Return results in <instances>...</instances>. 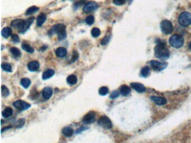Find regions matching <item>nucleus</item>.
<instances>
[{
	"mask_svg": "<svg viewBox=\"0 0 191 143\" xmlns=\"http://www.w3.org/2000/svg\"><path fill=\"white\" fill-rule=\"evenodd\" d=\"M56 54L58 57L63 58L66 56V54H67V50L65 48L60 47L56 50Z\"/></svg>",
	"mask_w": 191,
	"mask_h": 143,
	"instance_id": "aec40b11",
	"label": "nucleus"
},
{
	"mask_svg": "<svg viewBox=\"0 0 191 143\" xmlns=\"http://www.w3.org/2000/svg\"><path fill=\"white\" fill-rule=\"evenodd\" d=\"M10 128H11V126H7V127H5V128H3V129H2V130H1V132H3L4 131L6 130L7 129H10Z\"/></svg>",
	"mask_w": 191,
	"mask_h": 143,
	"instance_id": "37998d69",
	"label": "nucleus"
},
{
	"mask_svg": "<svg viewBox=\"0 0 191 143\" xmlns=\"http://www.w3.org/2000/svg\"><path fill=\"white\" fill-rule=\"evenodd\" d=\"M120 96V93L118 92V91H113L112 94L110 96V98L112 99H114V98H116L117 97H118Z\"/></svg>",
	"mask_w": 191,
	"mask_h": 143,
	"instance_id": "58836bf2",
	"label": "nucleus"
},
{
	"mask_svg": "<svg viewBox=\"0 0 191 143\" xmlns=\"http://www.w3.org/2000/svg\"><path fill=\"white\" fill-rule=\"evenodd\" d=\"M169 44L173 48H181L185 42L183 38L181 35L175 34L172 36L169 39Z\"/></svg>",
	"mask_w": 191,
	"mask_h": 143,
	"instance_id": "7ed1b4c3",
	"label": "nucleus"
},
{
	"mask_svg": "<svg viewBox=\"0 0 191 143\" xmlns=\"http://www.w3.org/2000/svg\"><path fill=\"white\" fill-rule=\"evenodd\" d=\"M108 92H109V89L107 87H105V86L102 87L101 88H100V89L99 90V93L100 95H106L107 94H108Z\"/></svg>",
	"mask_w": 191,
	"mask_h": 143,
	"instance_id": "2f4dec72",
	"label": "nucleus"
},
{
	"mask_svg": "<svg viewBox=\"0 0 191 143\" xmlns=\"http://www.w3.org/2000/svg\"><path fill=\"white\" fill-rule=\"evenodd\" d=\"M21 84L25 88H27L29 87L31 84V81L29 78H24L21 80Z\"/></svg>",
	"mask_w": 191,
	"mask_h": 143,
	"instance_id": "cd10ccee",
	"label": "nucleus"
},
{
	"mask_svg": "<svg viewBox=\"0 0 191 143\" xmlns=\"http://www.w3.org/2000/svg\"><path fill=\"white\" fill-rule=\"evenodd\" d=\"M24 22H25V20H22V19H16V20H15L12 21V22H11V25L12 26H13V27L18 28V29H20L23 26Z\"/></svg>",
	"mask_w": 191,
	"mask_h": 143,
	"instance_id": "a211bd4d",
	"label": "nucleus"
},
{
	"mask_svg": "<svg viewBox=\"0 0 191 143\" xmlns=\"http://www.w3.org/2000/svg\"><path fill=\"white\" fill-rule=\"evenodd\" d=\"M131 91V88L127 85L123 84L120 87V92L121 95L123 96H127L130 94Z\"/></svg>",
	"mask_w": 191,
	"mask_h": 143,
	"instance_id": "dca6fc26",
	"label": "nucleus"
},
{
	"mask_svg": "<svg viewBox=\"0 0 191 143\" xmlns=\"http://www.w3.org/2000/svg\"><path fill=\"white\" fill-rule=\"evenodd\" d=\"M154 53L156 58L162 60H167L170 56L169 50L166 44L163 42H159L154 48Z\"/></svg>",
	"mask_w": 191,
	"mask_h": 143,
	"instance_id": "f257e3e1",
	"label": "nucleus"
},
{
	"mask_svg": "<svg viewBox=\"0 0 191 143\" xmlns=\"http://www.w3.org/2000/svg\"><path fill=\"white\" fill-rule=\"evenodd\" d=\"M91 35L94 37H98L100 35V30L99 28H94L91 30Z\"/></svg>",
	"mask_w": 191,
	"mask_h": 143,
	"instance_id": "473e14b6",
	"label": "nucleus"
},
{
	"mask_svg": "<svg viewBox=\"0 0 191 143\" xmlns=\"http://www.w3.org/2000/svg\"><path fill=\"white\" fill-rule=\"evenodd\" d=\"M86 1V0H79L78 1H77V2H75V4H74V7H75V8H77L78 7L81 6L83 4H85Z\"/></svg>",
	"mask_w": 191,
	"mask_h": 143,
	"instance_id": "e433bc0d",
	"label": "nucleus"
},
{
	"mask_svg": "<svg viewBox=\"0 0 191 143\" xmlns=\"http://www.w3.org/2000/svg\"><path fill=\"white\" fill-rule=\"evenodd\" d=\"M98 124L106 129H111L113 126L111 120L107 116H102V117L98 120Z\"/></svg>",
	"mask_w": 191,
	"mask_h": 143,
	"instance_id": "0eeeda50",
	"label": "nucleus"
},
{
	"mask_svg": "<svg viewBox=\"0 0 191 143\" xmlns=\"http://www.w3.org/2000/svg\"><path fill=\"white\" fill-rule=\"evenodd\" d=\"M1 93H2V95L4 97H7L10 94L9 90L5 85H2L1 86Z\"/></svg>",
	"mask_w": 191,
	"mask_h": 143,
	"instance_id": "7c9ffc66",
	"label": "nucleus"
},
{
	"mask_svg": "<svg viewBox=\"0 0 191 143\" xmlns=\"http://www.w3.org/2000/svg\"><path fill=\"white\" fill-rule=\"evenodd\" d=\"M151 101L154 102L156 105H164L167 103V100L165 98L160 97H156V96H151L150 97Z\"/></svg>",
	"mask_w": 191,
	"mask_h": 143,
	"instance_id": "ddd939ff",
	"label": "nucleus"
},
{
	"mask_svg": "<svg viewBox=\"0 0 191 143\" xmlns=\"http://www.w3.org/2000/svg\"><path fill=\"white\" fill-rule=\"evenodd\" d=\"M127 0H113V2L114 4L118 5V6H120L123 5Z\"/></svg>",
	"mask_w": 191,
	"mask_h": 143,
	"instance_id": "4c0bfd02",
	"label": "nucleus"
},
{
	"mask_svg": "<svg viewBox=\"0 0 191 143\" xmlns=\"http://www.w3.org/2000/svg\"><path fill=\"white\" fill-rule=\"evenodd\" d=\"M131 86L133 89H135L138 93H143L146 91L145 87L143 84H140V83H136V82L131 83Z\"/></svg>",
	"mask_w": 191,
	"mask_h": 143,
	"instance_id": "f8f14e48",
	"label": "nucleus"
},
{
	"mask_svg": "<svg viewBox=\"0 0 191 143\" xmlns=\"http://www.w3.org/2000/svg\"><path fill=\"white\" fill-rule=\"evenodd\" d=\"M67 83L70 85H74L77 83L78 82V78L75 75H70L67 78Z\"/></svg>",
	"mask_w": 191,
	"mask_h": 143,
	"instance_id": "b1692460",
	"label": "nucleus"
},
{
	"mask_svg": "<svg viewBox=\"0 0 191 143\" xmlns=\"http://www.w3.org/2000/svg\"><path fill=\"white\" fill-rule=\"evenodd\" d=\"M96 119V113L94 111H90L83 118V122L85 124H90L94 122Z\"/></svg>",
	"mask_w": 191,
	"mask_h": 143,
	"instance_id": "1a4fd4ad",
	"label": "nucleus"
},
{
	"mask_svg": "<svg viewBox=\"0 0 191 143\" xmlns=\"http://www.w3.org/2000/svg\"><path fill=\"white\" fill-rule=\"evenodd\" d=\"M34 17H31V18H29L26 20H25V22H24V24L23 25V26L18 29V31L20 33H24L26 31V30H28L29 27H30V25L32 24L33 22L34 21Z\"/></svg>",
	"mask_w": 191,
	"mask_h": 143,
	"instance_id": "9d476101",
	"label": "nucleus"
},
{
	"mask_svg": "<svg viewBox=\"0 0 191 143\" xmlns=\"http://www.w3.org/2000/svg\"><path fill=\"white\" fill-rule=\"evenodd\" d=\"M78 52L76 51H73V53H72V55L71 62H75L76 60L78 59Z\"/></svg>",
	"mask_w": 191,
	"mask_h": 143,
	"instance_id": "c9c22d12",
	"label": "nucleus"
},
{
	"mask_svg": "<svg viewBox=\"0 0 191 143\" xmlns=\"http://www.w3.org/2000/svg\"><path fill=\"white\" fill-rule=\"evenodd\" d=\"M11 39H12V41L15 42H19V38L16 34H12Z\"/></svg>",
	"mask_w": 191,
	"mask_h": 143,
	"instance_id": "ea45409f",
	"label": "nucleus"
},
{
	"mask_svg": "<svg viewBox=\"0 0 191 143\" xmlns=\"http://www.w3.org/2000/svg\"><path fill=\"white\" fill-rule=\"evenodd\" d=\"M179 24L182 26L187 27L191 24V14L188 12H183L179 15L178 18Z\"/></svg>",
	"mask_w": 191,
	"mask_h": 143,
	"instance_id": "20e7f679",
	"label": "nucleus"
},
{
	"mask_svg": "<svg viewBox=\"0 0 191 143\" xmlns=\"http://www.w3.org/2000/svg\"><path fill=\"white\" fill-rule=\"evenodd\" d=\"M161 31L164 34H170L173 31V24L168 20H164L162 21L160 24Z\"/></svg>",
	"mask_w": 191,
	"mask_h": 143,
	"instance_id": "39448f33",
	"label": "nucleus"
},
{
	"mask_svg": "<svg viewBox=\"0 0 191 143\" xmlns=\"http://www.w3.org/2000/svg\"><path fill=\"white\" fill-rule=\"evenodd\" d=\"M110 39V36H105L102 39V41H101V44H102V45H105L107 44L108 42H109V41Z\"/></svg>",
	"mask_w": 191,
	"mask_h": 143,
	"instance_id": "f704fd0d",
	"label": "nucleus"
},
{
	"mask_svg": "<svg viewBox=\"0 0 191 143\" xmlns=\"http://www.w3.org/2000/svg\"><path fill=\"white\" fill-rule=\"evenodd\" d=\"M39 10V7H36V6H31L29 7L26 11L25 15H31L34 13L38 11Z\"/></svg>",
	"mask_w": 191,
	"mask_h": 143,
	"instance_id": "bb28decb",
	"label": "nucleus"
},
{
	"mask_svg": "<svg viewBox=\"0 0 191 143\" xmlns=\"http://www.w3.org/2000/svg\"><path fill=\"white\" fill-rule=\"evenodd\" d=\"M21 48H23V49H24L25 51H26V52L28 53H33L34 51V49L32 48L30 45L25 43V42H24L22 44V45H21Z\"/></svg>",
	"mask_w": 191,
	"mask_h": 143,
	"instance_id": "a878e982",
	"label": "nucleus"
},
{
	"mask_svg": "<svg viewBox=\"0 0 191 143\" xmlns=\"http://www.w3.org/2000/svg\"><path fill=\"white\" fill-rule=\"evenodd\" d=\"M13 113V110L11 107H7L2 113V115L5 118H8Z\"/></svg>",
	"mask_w": 191,
	"mask_h": 143,
	"instance_id": "5701e85b",
	"label": "nucleus"
},
{
	"mask_svg": "<svg viewBox=\"0 0 191 143\" xmlns=\"http://www.w3.org/2000/svg\"><path fill=\"white\" fill-rule=\"evenodd\" d=\"M150 74V69L148 66L143 67L140 72V75L144 78L148 77Z\"/></svg>",
	"mask_w": 191,
	"mask_h": 143,
	"instance_id": "6ab92c4d",
	"label": "nucleus"
},
{
	"mask_svg": "<svg viewBox=\"0 0 191 143\" xmlns=\"http://www.w3.org/2000/svg\"><path fill=\"white\" fill-rule=\"evenodd\" d=\"M12 34V29L9 27H6L4 28L2 31L1 34L5 38H7L9 36L11 35Z\"/></svg>",
	"mask_w": 191,
	"mask_h": 143,
	"instance_id": "4be33fe9",
	"label": "nucleus"
},
{
	"mask_svg": "<svg viewBox=\"0 0 191 143\" xmlns=\"http://www.w3.org/2000/svg\"><path fill=\"white\" fill-rule=\"evenodd\" d=\"M47 48V46H43V47H42V48H41L40 49H41V51H44L45 50H46Z\"/></svg>",
	"mask_w": 191,
	"mask_h": 143,
	"instance_id": "c03bdc74",
	"label": "nucleus"
},
{
	"mask_svg": "<svg viewBox=\"0 0 191 143\" xmlns=\"http://www.w3.org/2000/svg\"><path fill=\"white\" fill-rule=\"evenodd\" d=\"M28 68L30 71H36L39 68V63L37 61L30 62L28 64Z\"/></svg>",
	"mask_w": 191,
	"mask_h": 143,
	"instance_id": "2eb2a0df",
	"label": "nucleus"
},
{
	"mask_svg": "<svg viewBox=\"0 0 191 143\" xmlns=\"http://www.w3.org/2000/svg\"><path fill=\"white\" fill-rule=\"evenodd\" d=\"M54 74V71L52 69H49L48 71L45 72L43 74V79L44 80L49 79V78L52 77Z\"/></svg>",
	"mask_w": 191,
	"mask_h": 143,
	"instance_id": "393cba45",
	"label": "nucleus"
},
{
	"mask_svg": "<svg viewBox=\"0 0 191 143\" xmlns=\"http://www.w3.org/2000/svg\"><path fill=\"white\" fill-rule=\"evenodd\" d=\"M1 67L2 69L5 71L7 72H12V67L10 64L8 63H3L1 65Z\"/></svg>",
	"mask_w": 191,
	"mask_h": 143,
	"instance_id": "c756f323",
	"label": "nucleus"
},
{
	"mask_svg": "<svg viewBox=\"0 0 191 143\" xmlns=\"http://www.w3.org/2000/svg\"><path fill=\"white\" fill-rule=\"evenodd\" d=\"M189 49L191 50V42L190 43V44H189Z\"/></svg>",
	"mask_w": 191,
	"mask_h": 143,
	"instance_id": "a18cd8bd",
	"label": "nucleus"
},
{
	"mask_svg": "<svg viewBox=\"0 0 191 143\" xmlns=\"http://www.w3.org/2000/svg\"><path fill=\"white\" fill-rule=\"evenodd\" d=\"M150 66L155 71L160 72L165 69L167 66V62H160L158 60H152L150 61Z\"/></svg>",
	"mask_w": 191,
	"mask_h": 143,
	"instance_id": "423d86ee",
	"label": "nucleus"
},
{
	"mask_svg": "<svg viewBox=\"0 0 191 143\" xmlns=\"http://www.w3.org/2000/svg\"><path fill=\"white\" fill-rule=\"evenodd\" d=\"M62 133L63 134L66 136L67 137H69L72 135L73 133V130L72 129L71 127L69 126H67L63 129L62 130Z\"/></svg>",
	"mask_w": 191,
	"mask_h": 143,
	"instance_id": "412c9836",
	"label": "nucleus"
},
{
	"mask_svg": "<svg viewBox=\"0 0 191 143\" xmlns=\"http://www.w3.org/2000/svg\"><path fill=\"white\" fill-rule=\"evenodd\" d=\"M86 129H88V127H86V126H83V127H81L78 129V130H77L76 131V134H79V133L83 132V131L85 130H86Z\"/></svg>",
	"mask_w": 191,
	"mask_h": 143,
	"instance_id": "79ce46f5",
	"label": "nucleus"
},
{
	"mask_svg": "<svg viewBox=\"0 0 191 143\" xmlns=\"http://www.w3.org/2000/svg\"><path fill=\"white\" fill-rule=\"evenodd\" d=\"M98 7H99L98 5L96 3V2L91 1L87 3L85 5L83 8V11L85 13H89L95 10Z\"/></svg>",
	"mask_w": 191,
	"mask_h": 143,
	"instance_id": "9b49d317",
	"label": "nucleus"
},
{
	"mask_svg": "<svg viewBox=\"0 0 191 143\" xmlns=\"http://www.w3.org/2000/svg\"><path fill=\"white\" fill-rule=\"evenodd\" d=\"M53 33H56L58 35V40H61L66 38V26L63 24H56L49 30L48 34L51 35Z\"/></svg>",
	"mask_w": 191,
	"mask_h": 143,
	"instance_id": "f03ea898",
	"label": "nucleus"
},
{
	"mask_svg": "<svg viewBox=\"0 0 191 143\" xmlns=\"http://www.w3.org/2000/svg\"><path fill=\"white\" fill-rule=\"evenodd\" d=\"M13 106L20 111H24L28 109L31 105L23 100H18L13 103Z\"/></svg>",
	"mask_w": 191,
	"mask_h": 143,
	"instance_id": "6e6552de",
	"label": "nucleus"
},
{
	"mask_svg": "<svg viewBox=\"0 0 191 143\" xmlns=\"http://www.w3.org/2000/svg\"><path fill=\"white\" fill-rule=\"evenodd\" d=\"M53 94V89L49 87H45L42 91V96L46 100L49 99Z\"/></svg>",
	"mask_w": 191,
	"mask_h": 143,
	"instance_id": "4468645a",
	"label": "nucleus"
},
{
	"mask_svg": "<svg viewBox=\"0 0 191 143\" xmlns=\"http://www.w3.org/2000/svg\"><path fill=\"white\" fill-rule=\"evenodd\" d=\"M10 51L12 55L16 58H19L21 56V52L18 48L13 47L11 49Z\"/></svg>",
	"mask_w": 191,
	"mask_h": 143,
	"instance_id": "c85d7f7f",
	"label": "nucleus"
},
{
	"mask_svg": "<svg viewBox=\"0 0 191 143\" xmlns=\"http://www.w3.org/2000/svg\"><path fill=\"white\" fill-rule=\"evenodd\" d=\"M94 20H95L94 17L93 16H92V15H90V16L86 18L85 21H86V23L88 25H91L94 24Z\"/></svg>",
	"mask_w": 191,
	"mask_h": 143,
	"instance_id": "72a5a7b5",
	"label": "nucleus"
},
{
	"mask_svg": "<svg viewBox=\"0 0 191 143\" xmlns=\"http://www.w3.org/2000/svg\"><path fill=\"white\" fill-rule=\"evenodd\" d=\"M24 123H25V119H20L18 121V127H21L24 125Z\"/></svg>",
	"mask_w": 191,
	"mask_h": 143,
	"instance_id": "a19ab883",
	"label": "nucleus"
},
{
	"mask_svg": "<svg viewBox=\"0 0 191 143\" xmlns=\"http://www.w3.org/2000/svg\"><path fill=\"white\" fill-rule=\"evenodd\" d=\"M46 15L42 13L40 15H39V16L37 17L36 18V25L38 26L41 27L42 26V25L44 24V23L46 21Z\"/></svg>",
	"mask_w": 191,
	"mask_h": 143,
	"instance_id": "f3484780",
	"label": "nucleus"
}]
</instances>
